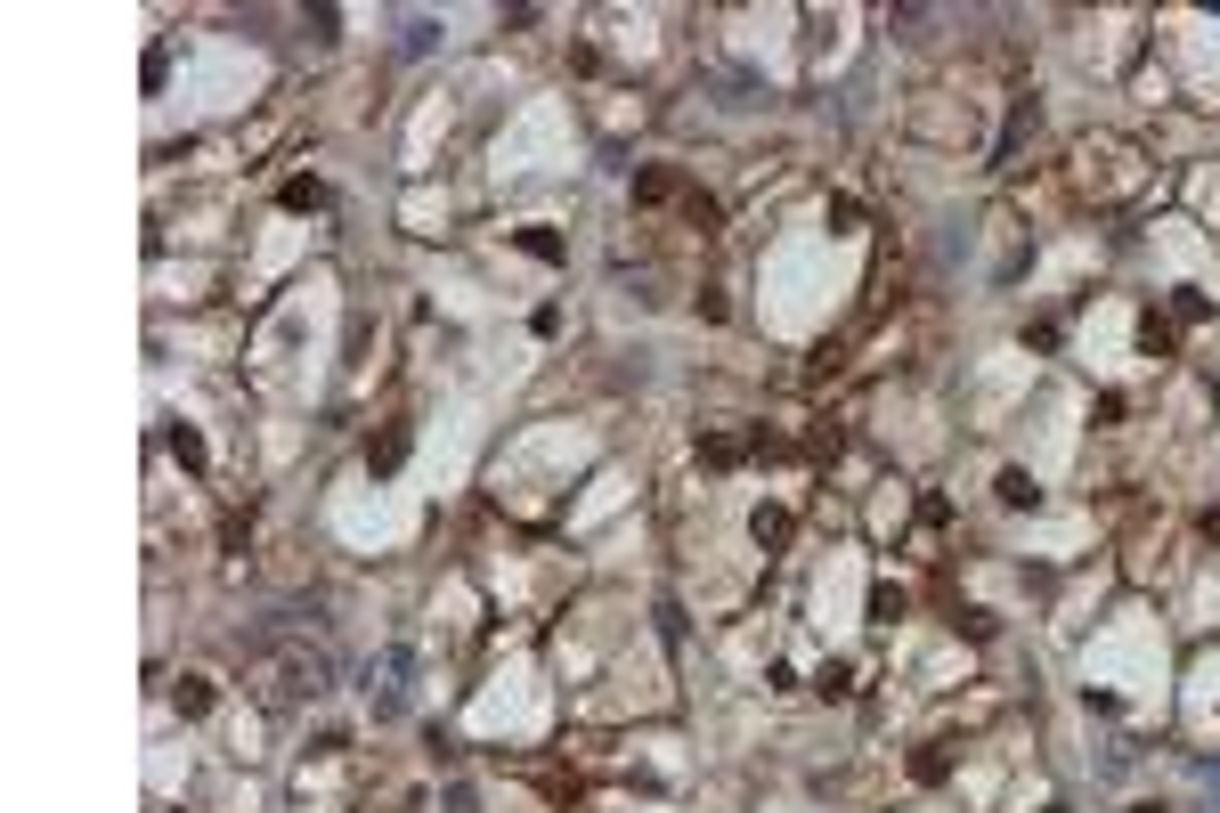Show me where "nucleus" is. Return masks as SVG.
I'll return each instance as SVG.
<instances>
[{
  "mask_svg": "<svg viewBox=\"0 0 1220 813\" xmlns=\"http://www.w3.org/2000/svg\"><path fill=\"white\" fill-rule=\"evenodd\" d=\"M261 700H277V708H293V700H318L326 683H334V667H326V651H310V643H277V651H261Z\"/></svg>",
  "mask_w": 1220,
  "mask_h": 813,
  "instance_id": "nucleus-1",
  "label": "nucleus"
},
{
  "mask_svg": "<svg viewBox=\"0 0 1220 813\" xmlns=\"http://www.w3.org/2000/svg\"><path fill=\"white\" fill-rule=\"evenodd\" d=\"M1139 350H1147V358H1172V326H1164V318H1139Z\"/></svg>",
  "mask_w": 1220,
  "mask_h": 813,
  "instance_id": "nucleus-5",
  "label": "nucleus"
},
{
  "mask_svg": "<svg viewBox=\"0 0 1220 813\" xmlns=\"http://www.w3.org/2000/svg\"><path fill=\"white\" fill-rule=\"evenodd\" d=\"M171 708H179V716H204V708H212V683H204V675H179V683H171Z\"/></svg>",
  "mask_w": 1220,
  "mask_h": 813,
  "instance_id": "nucleus-2",
  "label": "nucleus"
},
{
  "mask_svg": "<svg viewBox=\"0 0 1220 813\" xmlns=\"http://www.w3.org/2000/svg\"><path fill=\"white\" fill-rule=\"evenodd\" d=\"M749 529H757V545H789V513H781V505H757Z\"/></svg>",
  "mask_w": 1220,
  "mask_h": 813,
  "instance_id": "nucleus-4",
  "label": "nucleus"
},
{
  "mask_svg": "<svg viewBox=\"0 0 1220 813\" xmlns=\"http://www.w3.org/2000/svg\"><path fill=\"white\" fill-rule=\"evenodd\" d=\"M814 683H822V692H830V700H846V692H854V667H846V659H830V667H822V675H814Z\"/></svg>",
  "mask_w": 1220,
  "mask_h": 813,
  "instance_id": "nucleus-9",
  "label": "nucleus"
},
{
  "mask_svg": "<svg viewBox=\"0 0 1220 813\" xmlns=\"http://www.w3.org/2000/svg\"><path fill=\"white\" fill-rule=\"evenodd\" d=\"M1131 813H1164V805H1131Z\"/></svg>",
  "mask_w": 1220,
  "mask_h": 813,
  "instance_id": "nucleus-13",
  "label": "nucleus"
},
{
  "mask_svg": "<svg viewBox=\"0 0 1220 813\" xmlns=\"http://www.w3.org/2000/svg\"><path fill=\"white\" fill-rule=\"evenodd\" d=\"M871 618H879V627H895V618H903V586H871Z\"/></svg>",
  "mask_w": 1220,
  "mask_h": 813,
  "instance_id": "nucleus-6",
  "label": "nucleus"
},
{
  "mask_svg": "<svg viewBox=\"0 0 1220 813\" xmlns=\"http://www.w3.org/2000/svg\"><path fill=\"white\" fill-rule=\"evenodd\" d=\"M318 204H326L318 179H293V187H285V212H318Z\"/></svg>",
  "mask_w": 1220,
  "mask_h": 813,
  "instance_id": "nucleus-7",
  "label": "nucleus"
},
{
  "mask_svg": "<svg viewBox=\"0 0 1220 813\" xmlns=\"http://www.w3.org/2000/svg\"><path fill=\"white\" fill-rule=\"evenodd\" d=\"M521 253H537V261H562V236H554V228H521Z\"/></svg>",
  "mask_w": 1220,
  "mask_h": 813,
  "instance_id": "nucleus-8",
  "label": "nucleus"
},
{
  "mask_svg": "<svg viewBox=\"0 0 1220 813\" xmlns=\"http://www.w3.org/2000/svg\"><path fill=\"white\" fill-rule=\"evenodd\" d=\"M171 456H179V464H204V440H196L188 423H171Z\"/></svg>",
  "mask_w": 1220,
  "mask_h": 813,
  "instance_id": "nucleus-10",
  "label": "nucleus"
},
{
  "mask_svg": "<svg viewBox=\"0 0 1220 813\" xmlns=\"http://www.w3.org/2000/svg\"><path fill=\"white\" fill-rule=\"evenodd\" d=\"M399 456H407V423H391V431H383V440H375V448H366V464H375V472H399Z\"/></svg>",
  "mask_w": 1220,
  "mask_h": 813,
  "instance_id": "nucleus-3",
  "label": "nucleus"
},
{
  "mask_svg": "<svg viewBox=\"0 0 1220 813\" xmlns=\"http://www.w3.org/2000/svg\"><path fill=\"white\" fill-rule=\"evenodd\" d=\"M635 196H643V204H667V196H676V179H667V171H651V179H635Z\"/></svg>",
  "mask_w": 1220,
  "mask_h": 813,
  "instance_id": "nucleus-12",
  "label": "nucleus"
},
{
  "mask_svg": "<svg viewBox=\"0 0 1220 813\" xmlns=\"http://www.w3.org/2000/svg\"><path fill=\"white\" fill-rule=\"evenodd\" d=\"M1033 496H1042V488H1033L1025 472H1001V505H1033Z\"/></svg>",
  "mask_w": 1220,
  "mask_h": 813,
  "instance_id": "nucleus-11",
  "label": "nucleus"
}]
</instances>
